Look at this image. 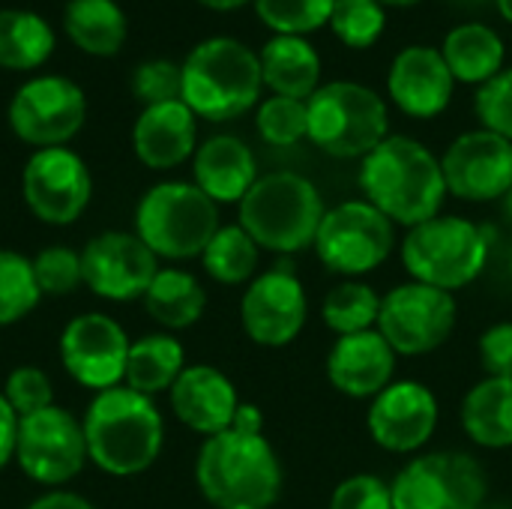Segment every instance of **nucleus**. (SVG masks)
Here are the masks:
<instances>
[{"label":"nucleus","mask_w":512,"mask_h":509,"mask_svg":"<svg viewBox=\"0 0 512 509\" xmlns=\"http://www.w3.org/2000/svg\"><path fill=\"white\" fill-rule=\"evenodd\" d=\"M453 69L435 45H405L387 75L393 102L414 117H435L453 96Z\"/></svg>","instance_id":"20"},{"label":"nucleus","mask_w":512,"mask_h":509,"mask_svg":"<svg viewBox=\"0 0 512 509\" xmlns=\"http://www.w3.org/2000/svg\"><path fill=\"white\" fill-rule=\"evenodd\" d=\"M54 51L51 24L33 9H0V66L36 69Z\"/></svg>","instance_id":"30"},{"label":"nucleus","mask_w":512,"mask_h":509,"mask_svg":"<svg viewBox=\"0 0 512 509\" xmlns=\"http://www.w3.org/2000/svg\"><path fill=\"white\" fill-rule=\"evenodd\" d=\"M135 228L153 255L183 261L207 249L219 231V210L195 183H159L141 198Z\"/></svg>","instance_id":"7"},{"label":"nucleus","mask_w":512,"mask_h":509,"mask_svg":"<svg viewBox=\"0 0 512 509\" xmlns=\"http://www.w3.org/2000/svg\"><path fill=\"white\" fill-rule=\"evenodd\" d=\"M393 222L369 201H345L324 213L315 252L333 270L360 276L381 267L393 252Z\"/></svg>","instance_id":"9"},{"label":"nucleus","mask_w":512,"mask_h":509,"mask_svg":"<svg viewBox=\"0 0 512 509\" xmlns=\"http://www.w3.org/2000/svg\"><path fill=\"white\" fill-rule=\"evenodd\" d=\"M498 3V9L504 12V18H510L512 21V0H495Z\"/></svg>","instance_id":"48"},{"label":"nucleus","mask_w":512,"mask_h":509,"mask_svg":"<svg viewBox=\"0 0 512 509\" xmlns=\"http://www.w3.org/2000/svg\"><path fill=\"white\" fill-rule=\"evenodd\" d=\"M81 426L87 456L114 477L147 471L159 459L165 441V426L153 399L129 387L96 393Z\"/></svg>","instance_id":"3"},{"label":"nucleus","mask_w":512,"mask_h":509,"mask_svg":"<svg viewBox=\"0 0 512 509\" xmlns=\"http://www.w3.org/2000/svg\"><path fill=\"white\" fill-rule=\"evenodd\" d=\"M90 192V171L69 147H42L24 165L27 207L48 225L75 222L84 213Z\"/></svg>","instance_id":"14"},{"label":"nucleus","mask_w":512,"mask_h":509,"mask_svg":"<svg viewBox=\"0 0 512 509\" xmlns=\"http://www.w3.org/2000/svg\"><path fill=\"white\" fill-rule=\"evenodd\" d=\"M381 3H393V6H408V3H417V0H381Z\"/></svg>","instance_id":"50"},{"label":"nucleus","mask_w":512,"mask_h":509,"mask_svg":"<svg viewBox=\"0 0 512 509\" xmlns=\"http://www.w3.org/2000/svg\"><path fill=\"white\" fill-rule=\"evenodd\" d=\"M201 261L216 282L240 285L258 267V243L240 225H225L213 234V240L201 252Z\"/></svg>","instance_id":"32"},{"label":"nucleus","mask_w":512,"mask_h":509,"mask_svg":"<svg viewBox=\"0 0 512 509\" xmlns=\"http://www.w3.org/2000/svg\"><path fill=\"white\" fill-rule=\"evenodd\" d=\"M9 408L21 417H30L36 411L51 408V381L45 372L33 369V366H21L6 378V396Z\"/></svg>","instance_id":"41"},{"label":"nucleus","mask_w":512,"mask_h":509,"mask_svg":"<svg viewBox=\"0 0 512 509\" xmlns=\"http://www.w3.org/2000/svg\"><path fill=\"white\" fill-rule=\"evenodd\" d=\"M396 351L378 330L339 336L327 357L330 384L351 399H375L393 384Z\"/></svg>","instance_id":"21"},{"label":"nucleus","mask_w":512,"mask_h":509,"mask_svg":"<svg viewBox=\"0 0 512 509\" xmlns=\"http://www.w3.org/2000/svg\"><path fill=\"white\" fill-rule=\"evenodd\" d=\"M27 509H93V504H87L84 498H78L72 492H51V495L33 501Z\"/></svg>","instance_id":"45"},{"label":"nucleus","mask_w":512,"mask_h":509,"mask_svg":"<svg viewBox=\"0 0 512 509\" xmlns=\"http://www.w3.org/2000/svg\"><path fill=\"white\" fill-rule=\"evenodd\" d=\"M33 276H36L39 294H51V297L72 294L78 285H84L81 255L66 246L45 249L33 261Z\"/></svg>","instance_id":"38"},{"label":"nucleus","mask_w":512,"mask_h":509,"mask_svg":"<svg viewBox=\"0 0 512 509\" xmlns=\"http://www.w3.org/2000/svg\"><path fill=\"white\" fill-rule=\"evenodd\" d=\"M360 186L372 207L408 228L435 219L447 195L441 162L408 135H387L363 159Z\"/></svg>","instance_id":"2"},{"label":"nucleus","mask_w":512,"mask_h":509,"mask_svg":"<svg viewBox=\"0 0 512 509\" xmlns=\"http://www.w3.org/2000/svg\"><path fill=\"white\" fill-rule=\"evenodd\" d=\"M84 285L105 300L144 297L156 279V255L138 234L108 231L93 237L81 252Z\"/></svg>","instance_id":"17"},{"label":"nucleus","mask_w":512,"mask_h":509,"mask_svg":"<svg viewBox=\"0 0 512 509\" xmlns=\"http://www.w3.org/2000/svg\"><path fill=\"white\" fill-rule=\"evenodd\" d=\"M504 210H507V213L512 216V189L507 192V195H504Z\"/></svg>","instance_id":"49"},{"label":"nucleus","mask_w":512,"mask_h":509,"mask_svg":"<svg viewBox=\"0 0 512 509\" xmlns=\"http://www.w3.org/2000/svg\"><path fill=\"white\" fill-rule=\"evenodd\" d=\"M477 114L486 129L512 141V66L495 72L477 90Z\"/></svg>","instance_id":"40"},{"label":"nucleus","mask_w":512,"mask_h":509,"mask_svg":"<svg viewBox=\"0 0 512 509\" xmlns=\"http://www.w3.org/2000/svg\"><path fill=\"white\" fill-rule=\"evenodd\" d=\"M261 78L279 96L309 99L318 90L321 54L300 33H276L261 48Z\"/></svg>","instance_id":"25"},{"label":"nucleus","mask_w":512,"mask_h":509,"mask_svg":"<svg viewBox=\"0 0 512 509\" xmlns=\"http://www.w3.org/2000/svg\"><path fill=\"white\" fill-rule=\"evenodd\" d=\"M324 201L312 180L294 171H273L252 183L240 201V228L270 252H300L315 243Z\"/></svg>","instance_id":"5"},{"label":"nucleus","mask_w":512,"mask_h":509,"mask_svg":"<svg viewBox=\"0 0 512 509\" xmlns=\"http://www.w3.org/2000/svg\"><path fill=\"white\" fill-rule=\"evenodd\" d=\"M261 57L234 36H210L183 60V102L195 117L231 120L261 93Z\"/></svg>","instance_id":"4"},{"label":"nucleus","mask_w":512,"mask_h":509,"mask_svg":"<svg viewBox=\"0 0 512 509\" xmlns=\"http://www.w3.org/2000/svg\"><path fill=\"white\" fill-rule=\"evenodd\" d=\"M462 426L480 447H512V378H486L462 402Z\"/></svg>","instance_id":"26"},{"label":"nucleus","mask_w":512,"mask_h":509,"mask_svg":"<svg viewBox=\"0 0 512 509\" xmlns=\"http://www.w3.org/2000/svg\"><path fill=\"white\" fill-rule=\"evenodd\" d=\"M69 39L87 54H117L126 42V15L117 0H69L63 12Z\"/></svg>","instance_id":"28"},{"label":"nucleus","mask_w":512,"mask_h":509,"mask_svg":"<svg viewBox=\"0 0 512 509\" xmlns=\"http://www.w3.org/2000/svg\"><path fill=\"white\" fill-rule=\"evenodd\" d=\"M495 509H507V507H495Z\"/></svg>","instance_id":"51"},{"label":"nucleus","mask_w":512,"mask_h":509,"mask_svg":"<svg viewBox=\"0 0 512 509\" xmlns=\"http://www.w3.org/2000/svg\"><path fill=\"white\" fill-rule=\"evenodd\" d=\"M171 408L189 429L201 435H219L231 429L240 402L234 384L213 366H189L171 387Z\"/></svg>","instance_id":"22"},{"label":"nucleus","mask_w":512,"mask_h":509,"mask_svg":"<svg viewBox=\"0 0 512 509\" xmlns=\"http://www.w3.org/2000/svg\"><path fill=\"white\" fill-rule=\"evenodd\" d=\"M510 273H512V264H510Z\"/></svg>","instance_id":"52"},{"label":"nucleus","mask_w":512,"mask_h":509,"mask_svg":"<svg viewBox=\"0 0 512 509\" xmlns=\"http://www.w3.org/2000/svg\"><path fill=\"white\" fill-rule=\"evenodd\" d=\"M15 447H18V414L0 396V468L15 456Z\"/></svg>","instance_id":"44"},{"label":"nucleus","mask_w":512,"mask_h":509,"mask_svg":"<svg viewBox=\"0 0 512 509\" xmlns=\"http://www.w3.org/2000/svg\"><path fill=\"white\" fill-rule=\"evenodd\" d=\"M129 339L117 321L99 312L78 315L60 336V360L66 372L96 393L111 390L126 375Z\"/></svg>","instance_id":"16"},{"label":"nucleus","mask_w":512,"mask_h":509,"mask_svg":"<svg viewBox=\"0 0 512 509\" xmlns=\"http://www.w3.org/2000/svg\"><path fill=\"white\" fill-rule=\"evenodd\" d=\"M456 327V300L450 291L408 282L381 300L378 333L396 354L420 357L441 348Z\"/></svg>","instance_id":"10"},{"label":"nucleus","mask_w":512,"mask_h":509,"mask_svg":"<svg viewBox=\"0 0 512 509\" xmlns=\"http://www.w3.org/2000/svg\"><path fill=\"white\" fill-rule=\"evenodd\" d=\"M330 24L348 45H372L387 24L381 0H333Z\"/></svg>","instance_id":"36"},{"label":"nucleus","mask_w":512,"mask_h":509,"mask_svg":"<svg viewBox=\"0 0 512 509\" xmlns=\"http://www.w3.org/2000/svg\"><path fill=\"white\" fill-rule=\"evenodd\" d=\"M309 315L306 291L288 264L258 276L240 303V321L252 342L264 348L291 345Z\"/></svg>","instance_id":"18"},{"label":"nucleus","mask_w":512,"mask_h":509,"mask_svg":"<svg viewBox=\"0 0 512 509\" xmlns=\"http://www.w3.org/2000/svg\"><path fill=\"white\" fill-rule=\"evenodd\" d=\"M144 306L159 324L171 330H183L204 315L207 294L195 276L183 270H159L144 294Z\"/></svg>","instance_id":"31"},{"label":"nucleus","mask_w":512,"mask_h":509,"mask_svg":"<svg viewBox=\"0 0 512 509\" xmlns=\"http://www.w3.org/2000/svg\"><path fill=\"white\" fill-rule=\"evenodd\" d=\"M183 372V345L171 336H144L135 345H129L126 357V387L153 396L162 390H171L174 381Z\"/></svg>","instance_id":"29"},{"label":"nucleus","mask_w":512,"mask_h":509,"mask_svg":"<svg viewBox=\"0 0 512 509\" xmlns=\"http://www.w3.org/2000/svg\"><path fill=\"white\" fill-rule=\"evenodd\" d=\"M441 171L447 192L465 201L504 198L512 189V141L486 126L465 132L447 147Z\"/></svg>","instance_id":"15"},{"label":"nucleus","mask_w":512,"mask_h":509,"mask_svg":"<svg viewBox=\"0 0 512 509\" xmlns=\"http://www.w3.org/2000/svg\"><path fill=\"white\" fill-rule=\"evenodd\" d=\"M390 492L393 509H483L486 474L465 453H432L405 465Z\"/></svg>","instance_id":"11"},{"label":"nucleus","mask_w":512,"mask_h":509,"mask_svg":"<svg viewBox=\"0 0 512 509\" xmlns=\"http://www.w3.org/2000/svg\"><path fill=\"white\" fill-rule=\"evenodd\" d=\"M306 105L309 138L333 156H369L387 138V102L360 81L321 84Z\"/></svg>","instance_id":"8"},{"label":"nucleus","mask_w":512,"mask_h":509,"mask_svg":"<svg viewBox=\"0 0 512 509\" xmlns=\"http://www.w3.org/2000/svg\"><path fill=\"white\" fill-rule=\"evenodd\" d=\"M438 426V402L417 381H396L381 390L369 408V432L390 453L420 450Z\"/></svg>","instance_id":"19"},{"label":"nucleus","mask_w":512,"mask_h":509,"mask_svg":"<svg viewBox=\"0 0 512 509\" xmlns=\"http://www.w3.org/2000/svg\"><path fill=\"white\" fill-rule=\"evenodd\" d=\"M258 132L270 144H282V147L297 144L303 135H309V105H306V99L279 96V93L264 99L261 108H258Z\"/></svg>","instance_id":"35"},{"label":"nucleus","mask_w":512,"mask_h":509,"mask_svg":"<svg viewBox=\"0 0 512 509\" xmlns=\"http://www.w3.org/2000/svg\"><path fill=\"white\" fill-rule=\"evenodd\" d=\"M135 156L150 168H174L195 150V111L183 102L147 105L132 129Z\"/></svg>","instance_id":"23"},{"label":"nucleus","mask_w":512,"mask_h":509,"mask_svg":"<svg viewBox=\"0 0 512 509\" xmlns=\"http://www.w3.org/2000/svg\"><path fill=\"white\" fill-rule=\"evenodd\" d=\"M447 66L462 81H489L501 72L504 63V42L495 27L486 21H462L444 36L441 48Z\"/></svg>","instance_id":"27"},{"label":"nucleus","mask_w":512,"mask_h":509,"mask_svg":"<svg viewBox=\"0 0 512 509\" xmlns=\"http://www.w3.org/2000/svg\"><path fill=\"white\" fill-rule=\"evenodd\" d=\"M87 117V99L81 87L63 75H39L12 96L9 126L12 132L42 147H63Z\"/></svg>","instance_id":"12"},{"label":"nucleus","mask_w":512,"mask_h":509,"mask_svg":"<svg viewBox=\"0 0 512 509\" xmlns=\"http://www.w3.org/2000/svg\"><path fill=\"white\" fill-rule=\"evenodd\" d=\"M453 3H459V6H465V9H480V6L495 3V0H453Z\"/></svg>","instance_id":"47"},{"label":"nucleus","mask_w":512,"mask_h":509,"mask_svg":"<svg viewBox=\"0 0 512 509\" xmlns=\"http://www.w3.org/2000/svg\"><path fill=\"white\" fill-rule=\"evenodd\" d=\"M261 426V411L240 405L231 429L204 441L195 477L216 509H270L279 501L282 468Z\"/></svg>","instance_id":"1"},{"label":"nucleus","mask_w":512,"mask_h":509,"mask_svg":"<svg viewBox=\"0 0 512 509\" xmlns=\"http://www.w3.org/2000/svg\"><path fill=\"white\" fill-rule=\"evenodd\" d=\"M39 285L33 276V261L18 252L0 249V327L21 321L39 303Z\"/></svg>","instance_id":"34"},{"label":"nucleus","mask_w":512,"mask_h":509,"mask_svg":"<svg viewBox=\"0 0 512 509\" xmlns=\"http://www.w3.org/2000/svg\"><path fill=\"white\" fill-rule=\"evenodd\" d=\"M201 3H207V6H213V9H234V6H240V3H246V0H201Z\"/></svg>","instance_id":"46"},{"label":"nucleus","mask_w":512,"mask_h":509,"mask_svg":"<svg viewBox=\"0 0 512 509\" xmlns=\"http://www.w3.org/2000/svg\"><path fill=\"white\" fill-rule=\"evenodd\" d=\"M258 15L279 33H306L330 21L333 0H255Z\"/></svg>","instance_id":"37"},{"label":"nucleus","mask_w":512,"mask_h":509,"mask_svg":"<svg viewBox=\"0 0 512 509\" xmlns=\"http://www.w3.org/2000/svg\"><path fill=\"white\" fill-rule=\"evenodd\" d=\"M480 360L489 378H512V324H495L483 333Z\"/></svg>","instance_id":"43"},{"label":"nucleus","mask_w":512,"mask_h":509,"mask_svg":"<svg viewBox=\"0 0 512 509\" xmlns=\"http://www.w3.org/2000/svg\"><path fill=\"white\" fill-rule=\"evenodd\" d=\"M258 180L252 150L234 135H213L195 153V186L219 201H243Z\"/></svg>","instance_id":"24"},{"label":"nucleus","mask_w":512,"mask_h":509,"mask_svg":"<svg viewBox=\"0 0 512 509\" xmlns=\"http://www.w3.org/2000/svg\"><path fill=\"white\" fill-rule=\"evenodd\" d=\"M330 509H393V492L372 474H357L339 483L330 498Z\"/></svg>","instance_id":"42"},{"label":"nucleus","mask_w":512,"mask_h":509,"mask_svg":"<svg viewBox=\"0 0 512 509\" xmlns=\"http://www.w3.org/2000/svg\"><path fill=\"white\" fill-rule=\"evenodd\" d=\"M15 459L21 471L45 486L72 480L87 456L84 426L63 408H45L18 420V447Z\"/></svg>","instance_id":"13"},{"label":"nucleus","mask_w":512,"mask_h":509,"mask_svg":"<svg viewBox=\"0 0 512 509\" xmlns=\"http://www.w3.org/2000/svg\"><path fill=\"white\" fill-rule=\"evenodd\" d=\"M486 258V231L462 216H435L423 225H414L402 243V261L414 282L441 291L471 285L483 273Z\"/></svg>","instance_id":"6"},{"label":"nucleus","mask_w":512,"mask_h":509,"mask_svg":"<svg viewBox=\"0 0 512 509\" xmlns=\"http://www.w3.org/2000/svg\"><path fill=\"white\" fill-rule=\"evenodd\" d=\"M378 312H381V297L363 282L336 285L321 306L324 324L339 336L372 330V324H378Z\"/></svg>","instance_id":"33"},{"label":"nucleus","mask_w":512,"mask_h":509,"mask_svg":"<svg viewBox=\"0 0 512 509\" xmlns=\"http://www.w3.org/2000/svg\"><path fill=\"white\" fill-rule=\"evenodd\" d=\"M132 93L144 105H162L183 96V66L171 60H147L132 75Z\"/></svg>","instance_id":"39"}]
</instances>
